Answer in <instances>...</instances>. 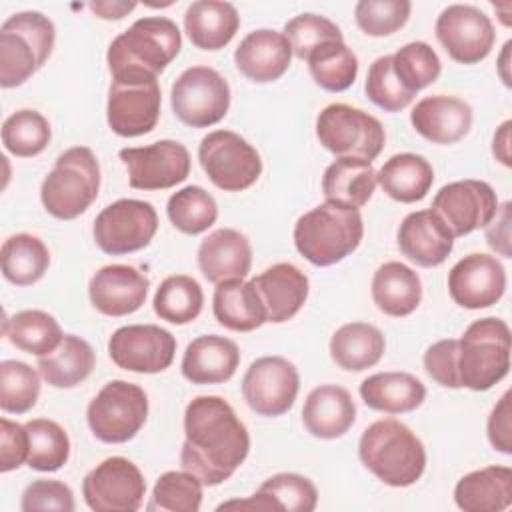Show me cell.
<instances>
[{
  "label": "cell",
  "instance_id": "6da1fadb",
  "mask_svg": "<svg viewBox=\"0 0 512 512\" xmlns=\"http://www.w3.org/2000/svg\"><path fill=\"white\" fill-rule=\"evenodd\" d=\"M250 452L244 422L222 396H196L184 410L180 464L204 486L228 480Z\"/></svg>",
  "mask_w": 512,
  "mask_h": 512
},
{
  "label": "cell",
  "instance_id": "7a4b0ae2",
  "mask_svg": "<svg viewBox=\"0 0 512 512\" xmlns=\"http://www.w3.org/2000/svg\"><path fill=\"white\" fill-rule=\"evenodd\" d=\"M358 456L366 470L392 488L416 484L426 468L422 440L394 418L376 420L362 432Z\"/></svg>",
  "mask_w": 512,
  "mask_h": 512
},
{
  "label": "cell",
  "instance_id": "3957f363",
  "mask_svg": "<svg viewBox=\"0 0 512 512\" xmlns=\"http://www.w3.org/2000/svg\"><path fill=\"white\" fill-rule=\"evenodd\" d=\"M180 48L182 34L174 20L144 16L110 42L106 62L112 76L140 74L158 78L180 54Z\"/></svg>",
  "mask_w": 512,
  "mask_h": 512
},
{
  "label": "cell",
  "instance_id": "277c9868",
  "mask_svg": "<svg viewBox=\"0 0 512 512\" xmlns=\"http://www.w3.org/2000/svg\"><path fill=\"white\" fill-rule=\"evenodd\" d=\"M294 246L310 264L326 268L342 262L362 242L364 222L356 208L324 202L294 224Z\"/></svg>",
  "mask_w": 512,
  "mask_h": 512
},
{
  "label": "cell",
  "instance_id": "5b68a950",
  "mask_svg": "<svg viewBox=\"0 0 512 512\" xmlns=\"http://www.w3.org/2000/svg\"><path fill=\"white\" fill-rule=\"evenodd\" d=\"M56 28L42 12H16L0 26V86L16 88L50 58Z\"/></svg>",
  "mask_w": 512,
  "mask_h": 512
},
{
  "label": "cell",
  "instance_id": "8992f818",
  "mask_svg": "<svg viewBox=\"0 0 512 512\" xmlns=\"http://www.w3.org/2000/svg\"><path fill=\"white\" fill-rule=\"evenodd\" d=\"M100 164L88 146L64 150L40 186L44 210L58 220H74L98 198Z\"/></svg>",
  "mask_w": 512,
  "mask_h": 512
},
{
  "label": "cell",
  "instance_id": "52a82bcc",
  "mask_svg": "<svg viewBox=\"0 0 512 512\" xmlns=\"http://www.w3.org/2000/svg\"><path fill=\"white\" fill-rule=\"evenodd\" d=\"M510 370V328L502 318L474 320L458 340V378L462 388L486 392Z\"/></svg>",
  "mask_w": 512,
  "mask_h": 512
},
{
  "label": "cell",
  "instance_id": "ba28073f",
  "mask_svg": "<svg viewBox=\"0 0 512 512\" xmlns=\"http://www.w3.org/2000/svg\"><path fill=\"white\" fill-rule=\"evenodd\" d=\"M320 144L336 158L372 162L380 156L386 132L378 118L350 104H328L316 118Z\"/></svg>",
  "mask_w": 512,
  "mask_h": 512
},
{
  "label": "cell",
  "instance_id": "9c48e42d",
  "mask_svg": "<svg viewBox=\"0 0 512 512\" xmlns=\"http://www.w3.org/2000/svg\"><path fill=\"white\" fill-rule=\"evenodd\" d=\"M148 418L146 392L126 380H110L90 400L86 422L94 438L106 444L132 440Z\"/></svg>",
  "mask_w": 512,
  "mask_h": 512
},
{
  "label": "cell",
  "instance_id": "30bf717a",
  "mask_svg": "<svg viewBox=\"0 0 512 512\" xmlns=\"http://www.w3.org/2000/svg\"><path fill=\"white\" fill-rule=\"evenodd\" d=\"M198 160L210 182L224 192L246 190L262 174L258 150L232 130L208 132L198 146Z\"/></svg>",
  "mask_w": 512,
  "mask_h": 512
},
{
  "label": "cell",
  "instance_id": "8fae6325",
  "mask_svg": "<svg viewBox=\"0 0 512 512\" xmlns=\"http://www.w3.org/2000/svg\"><path fill=\"white\" fill-rule=\"evenodd\" d=\"M170 106L174 116L192 128L218 124L230 108V86L210 66H190L172 84Z\"/></svg>",
  "mask_w": 512,
  "mask_h": 512
},
{
  "label": "cell",
  "instance_id": "7c38bea8",
  "mask_svg": "<svg viewBox=\"0 0 512 512\" xmlns=\"http://www.w3.org/2000/svg\"><path fill=\"white\" fill-rule=\"evenodd\" d=\"M160 84L154 76H112L108 88L106 120L114 134L136 138L156 128L160 118Z\"/></svg>",
  "mask_w": 512,
  "mask_h": 512
},
{
  "label": "cell",
  "instance_id": "4fadbf2b",
  "mask_svg": "<svg viewBox=\"0 0 512 512\" xmlns=\"http://www.w3.org/2000/svg\"><path fill=\"white\" fill-rule=\"evenodd\" d=\"M158 230V214L150 202L120 198L96 216L94 242L110 256H122L146 248Z\"/></svg>",
  "mask_w": 512,
  "mask_h": 512
},
{
  "label": "cell",
  "instance_id": "5bb4252c",
  "mask_svg": "<svg viewBox=\"0 0 512 512\" xmlns=\"http://www.w3.org/2000/svg\"><path fill=\"white\" fill-rule=\"evenodd\" d=\"M144 494V474L124 456L102 460L82 482L84 502L94 512H136L142 506Z\"/></svg>",
  "mask_w": 512,
  "mask_h": 512
},
{
  "label": "cell",
  "instance_id": "9a60e30c",
  "mask_svg": "<svg viewBox=\"0 0 512 512\" xmlns=\"http://www.w3.org/2000/svg\"><path fill=\"white\" fill-rule=\"evenodd\" d=\"M298 390L300 374L282 356L256 358L242 378V396L258 416L274 418L286 414L294 406Z\"/></svg>",
  "mask_w": 512,
  "mask_h": 512
},
{
  "label": "cell",
  "instance_id": "2e32d148",
  "mask_svg": "<svg viewBox=\"0 0 512 512\" xmlns=\"http://www.w3.org/2000/svg\"><path fill=\"white\" fill-rule=\"evenodd\" d=\"M434 32L446 54L460 64H478L496 40L492 20L472 4L446 6L436 18Z\"/></svg>",
  "mask_w": 512,
  "mask_h": 512
},
{
  "label": "cell",
  "instance_id": "e0dca14e",
  "mask_svg": "<svg viewBox=\"0 0 512 512\" xmlns=\"http://www.w3.org/2000/svg\"><path fill=\"white\" fill-rule=\"evenodd\" d=\"M118 156L126 166L128 184L136 190H166L184 182L190 174V152L178 140L122 148Z\"/></svg>",
  "mask_w": 512,
  "mask_h": 512
},
{
  "label": "cell",
  "instance_id": "ac0fdd59",
  "mask_svg": "<svg viewBox=\"0 0 512 512\" xmlns=\"http://www.w3.org/2000/svg\"><path fill=\"white\" fill-rule=\"evenodd\" d=\"M108 354L122 370L158 374L170 368L176 354V338L156 324H128L114 330L108 340Z\"/></svg>",
  "mask_w": 512,
  "mask_h": 512
},
{
  "label": "cell",
  "instance_id": "d6986e66",
  "mask_svg": "<svg viewBox=\"0 0 512 512\" xmlns=\"http://www.w3.org/2000/svg\"><path fill=\"white\" fill-rule=\"evenodd\" d=\"M432 210L444 220L452 236L458 238L492 222L498 212V196L484 180H456L436 192Z\"/></svg>",
  "mask_w": 512,
  "mask_h": 512
},
{
  "label": "cell",
  "instance_id": "ffe728a7",
  "mask_svg": "<svg viewBox=\"0 0 512 512\" xmlns=\"http://www.w3.org/2000/svg\"><path fill=\"white\" fill-rule=\"evenodd\" d=\"M448 292L458 306L468 310L494 306L506 292V270L492 254H468L450 268Z\"/></svg>",
  "mask_w": 512,
  "mask_h": 512
},
{
  "label": "cell",
  "instance_id": "44dd1931",
  "mask_svg": "<svg viewBox=\"0 0 512 512\" xmlns=\"http://www.w3.org/2000/svg\"><path fill=\"white\" fill-rule=\"evenodd\" d=\"M150 280L144 272L128 264L102 266L88 284L92 306L112 318L128 316L146 302Z\"/></svg>",
  "mask_w": 512,
  "mask_h": 512
},
{
  "label": "cell",
  "instance_id": "7402d4cb",
  "mask_svg": "<svg viewBox=\"0 0 512 512\" xmlns=\"http://www.w3.org/2000/svg\"><path fill=\"white\" fill-rule=\"evenodd\" d=\"M398 248L416 266L432 268L450 256L454 236L432 208L416 210L398 228Z\"/></svg>",
  "mask_w": 512,
  "mask_h": 512
},
{
  "label": "cell",
  "instance_id": "603a6c76",
  "mask_svg": "<svg viewBox=\"0 0 512 512\" xmlns=\"http://www.w3.org/2000/svg\"><path fill=\"white\" fill-rule=\"evenodd\" d=\"M266 310V322L282 324L304 306L310 290L308 276L290 262H278L252 278Z\"/></svg>",
  "mask_w": 512,
  "mask_h": 512
},
{
  "label": "cell",
  "instance_id": "cb8c5ba5",
  "mask_svg": "<svg viewBox=\"0 0 512 512\" xmlns=\"http://www.w3.org/2000/svg\"><path fill=\"white\" fill-rule=\"evenodd\" d=\"M414 130L432 144H454L472 128V108L456 96H426L410 112Z\"/></svg>",
  "mask_w": 512,
  "mask_h": 512
},
{
  "label": "cell",
  "instance_id": "d4e9b609",
  "mask_svg": "<svg viewBox=\"0 0 512 512\" xmlns=\"http://www.w3.org/2000/svg\"><path fill=\"white\" fill-rule=\"evenodd\" d=\"M292 48L282 32L260 28L242 38L234 50L236 68L252 82H274L286 74Z\"/></svg>",
  "mask_w": 512,
  "mask_h": 512
},
{
  "label": "cell",
  "instance_id": "484cf974",
  "mask_svg": "<svg viewBox=\"0 0 512 512\" xmlns=\"http://www.w3.org/2000/svg\"><path fill=\"white\" fill-rule=\"evenodd\" d=\"M250 266L252 246L248 238L234 228H218L210 232L198 246V268L212 284L232 278H246Z\"/></svg>",
  "mask_w": 512,
  "mask_h": 512
},
{
  "label": "cell",
  "instance_id": "4316f807",
  "mask_svg": "<svg viewBox=\"0 0 512 512\" xmlns=\"http://www.w3.org/2000/svg\"><path fill=\"white\" fill-rule=\"evenodd\" d=\"M240 364V350L234 340L218 334L194 338L182 356V376L192 384L228 382Z\"/></svg>",
  "mask_w": 512,
  "mask_h": 512
},
{
  "label": "cell",
  "instance_id": "83f0119b",
  "mask_svg": "<svg viewBox=\"0 0 512 512\" xmlns=\"http://www.w3.org/2000/svg\"><path fill=\"white\" fill-rule=\"evenodd\" d=\"M356 420V404L350 392L338 384H322L310 390L302 408L304 428L320 440L344 436Z\"/></svg>",
  "mask_w": 512,
  "mask_h": 512
},
{
  "label": "cell",
  "instance_id": "f1b7e54d",
  "mask_svg": "<svg viewBox=\"0 0 512 512\" xmlns=\"http://www.w3.org/2000/svg\"><path fill=\"white\" fill-rule=\"evenodd\" d=\"M454 502L464 512H502L512 504V470L486 466L464 474L454 486Z\"/></svg>",
  "mask_w": 512,
  "mask_h": 512
},
{
  "label": "cell",
  "instance_id": "f546056e",
  "mask_svg": "<svg viewBox=\"0 0 512 512\" xmlns=\"http://www.w3.org/2000/svg\"><path fill=\"white\" fill-rule=\"evenodd\" d=\"M212 312L220 326L232 332H252L266 322V310L252 280L232 278L216 284Z\"/></svg>",
  "mask_w": 512,
  "mask_h": 512
},
{
  "label": "cell",
  "instance_id": "4dcf8cb0",
  "mask_svg": "<svg viewBox=\"0 0 512 512\" xmlns=\"http://www.w3.org/2000/svg\"><path fill=\"white\" fill-rule=\"evenodd\" d=\"M240 16L234 4L222 0H196L184 12V30L200 50H220L238 32Z\"/></svg>",
  "mask_w": 512,
  "mask_h": 512
},
{
  "label": "cell",
  "instance_id": "1f68e13d",
  "mask_svg": "<svg viewBox=\"0 0 512 512\" xmlns=\"http://www.w3.org/2000/svg\"><path fill=\"white\" fill-rule=\"evenodd\" d=\"M372 300L386 316H408L422 300L420 276L402 262H384L372 276Z\"/></svg>",
  "mask_w": 512,
  "mask_h": 512
},
{
  "label": "cell",
  "instance_id": "d6a6232c",
  "mask_svg": "<svg viewBox=\"0 0 512 512\" xmlns=\"http://www.w3.org/2000/svg\"><path fill=\"white\" fill-rule=\"evenodd\" d=\"M360 398L372 410L406 414L422 406L426 386L410 372H376L362 380Z\"/></svg>",
  "mask_w": 512,
  "mask_h": 512
},
{
  "label": "cell",
  "instance_id": "836d02e7",
  "mask_svg": "<svg viewBox=\"0 0 512 512\" xmlns=\"http://www.w3.org/2000/svg\"><path fill=\"white\" fill-rule=\"evenodd\" d=\"M434 182L432 164L412 152L394 154L376 172V184L396 202L412 204L422 200Z\"/></svg>",
  "mask_w": 512,
  "mask_h": 512
},
{
  "label": "cell",
  "instance_id": "e575fe53",
  "mask_svg": "<svg viewBox=\"0 0 512 512\" xmlns=\"http://www.w3.org/2000/svg\"><path fill=\"white\" fill-rule=\"evenodd\" d=\"M376 170L372 162L336 158L322 174V194L326 202L346 208H362L374 194Z\"/></svg>",
  "mask_w": 512,
  "mask_h": 512
},
{
  "label": "cell",
  "instance_id": "d590c367",
  "mask_svg": "<svg viewBox=\"0 0 512 512\" xmlns=\"http://www.w3.org/2000/svg\"><path fill=\"white\" fill-rule=\"evenodd\" d=\"M384 350V334L368 322H348L330 338V356L346 372H362L376 366Z\"/></svg>",
  "mask_w": 512,
  "mask_h": 512
},
{
  "label": "cell",
  "instance_id": "8d00e7d4",
  "mask_svg": "<svg viewBox=\"0 0 512 512\" xmlns=\"http://www.w3.org/2000/svg\"><path fill=\"white\" fill-rule=\"evenodd\" d=\"M94 366L96 354L92 346L76 334H64L50 354L38 358V372L52 388L78 386L92 374Z\"/></svg>",
  "mask_w": 512,
  "mask_h": 512
},
{
  "label": "cell",
  "instance_id": "74e56055",
  "mask_svg": "<svg viewBox=\"0 0 512 512\" xmlns=\"http://www.w3.org/2000/svg\"><path fill=\"white\" fill-rule=\"evenodd\" d=\"M2 332L12 346L38 358L50 354L64 338L58 320L44 310H20L6 316Z\"/></svg>",
  "mask_w": 512,
  "mask_h": 512
},
{
  "label": "cell",
  "instance_id": "f35d334b",
  "mask_svg": "<svg viewBox=\"0 0 512 512\" xmlns=\"http://www.w3.org/2000/svg\"><path fill=\"white\" fill-rule=\"evenodd\" d=\"M0 262L2 274L8 282L16 286H30L46 274L50 266V252L38 236L20 232L4 240Z\"/></svg>",
  "mask_w": 512,
  "mask_h": 512
},
{
  "label": "cell",
  "instance_id": "ab89813d",
  "mask_svg": "<svg viewBox=\"0 0 512 512\" xmlns=\"http://www.w3.org/2000/svg\"><path fill=\"white\" fill-rule=\"evenodd\" d=\"M152 306L160 320L182 326L200 316L204 306V292L198 280L192 276L174 274L160 282Z\"/></svg>",
  "mask_w": 512,
  "mask_h": 512
},
{
  "label": "cell",
  "instance_id": "60d3db41",
  "mask_svg": "<svg viewBox=\"0 0 512 512\" xmlns=\"http://www.w3.org/2000/svg\"><path fill=\"white\" fill-rule=\"evenodd\" d=\"M306 62L310 76L326 92H344L358 76V58L344 40L318 46L308 54Z\"/></svg>",
  "mask_w": 512,
  "mask_h": 512
},
{
  "label": "cell",
  "instance_id": "b9f144b4",
  "mask_svg": "<svg viewBox=\"0 0 512 512\" xmlns=\"http://www.w3.org/2000/svg\"><path fill=\"white\" fill-rule=\"evenodd\" d=\"M28 460L26 464L38 472H56L70 458L68 432L54 420L34 418L26 424Z\"/></svg>",
  "mask_w": 512,
  "mask_h": 512
},
{
  "label": "cell",
  "instance_id": "7bdbcfd3",
  "mask_svg": "<svg viewBox=\"0 0 512 512\" xmlns=\"http://www.w3.org/2000/svg\"><path fill=\"white\" fill-rule=\"evenodd\" d=\"M172 226L184 234L196 236L206 232L218 218V204L202 186H184L176 190L166 204Z\"/></svg>",
  "mask_w": 512,
  "mask_h": 512
},
{
  "label": "cell",
  "instance_id": "ee69618b",
  "mask_svg": "<svg viewBox=\"0 0 512 512\" xmlns=\"http://www.w3.org/2000/svg\"><path fill=\"white\" fill-rule=\"evenodd\" d=\"M202 496L204 484L198 476L188 470H168L156 480L146 508L150 512H198Z\"/></svg>",
  "mask_w": 512,
  "mask_h": 512
},
{
  "label": "cell",
  "instance_id": "f6af8a7d",
  "mask_svg": "<svg viewBox=\"0 0 512 512\" xmlns=\"http://www.w3.org/2000/svg\"><path fill=\"white\" fill-rule=\"evenodd\" d=\"M52 138L50 122L38 110L22 108L10 114L2 124L4 148L20 158H32L44 152Z\"/></svg>",
  "mask_w": 512,
  "mask_h": 512
},
{
  "label": "cell",
  "instance_id": "bcb514c9",
  "mask_svg": "<svg viewBox=\"0 0 512 512\" xmlns=\"http://www.w3.org/2000/svg\"><path fill=\"white\" fill-rule=\"evenodd\" d=\"M40 376L20 360L0 362V408L8 414H24L40 396Z\"/></svg>",
  "mask_w": 512,
  "mask_h": 512
},
{
  "label": "cell",
  "instance_id": "7dc6e473",
  "mask_svg": "<svg viewBox=\"0 0 512 512\" xmlns=\"http://www.w3.org/2000/svg\"><path fill=\"white\" fill-rule=\"evenodd\" d=\"M392 68L400 84L416 94L438 80L442 62L434 48L426 42H408L392 54Z\"/></svg>",
  "mask_w": 512,
  "mask_h": 512
},
{
  "label": "cell",
  "instance_id": "c3c4849f",
  "mask_svg": "<svg viewBox=\"0 0 512 512\" xmlns=\"http://www.w3.org/2000/svg\"><path fill=\"white\" fill-rule=\"evenodd\" d=\"M292 48V54L300 60H306L312 50L326 42L334 40H344L340 28L326 16L314 14V12H304L294 16L284 24L282 32Z\"/></svg>",
  "mask_w": 512,
  "mask_h": 512
},
{
  "label": "cell",
  "instance_id": "681fc988",
  "mask_svg": "<svg viewBox=\"0 0 512 512\" xmlns=\"http://www.w3.org/2000/svg\"><path fill=\"white\" fill-rule=\"evenodd\" d=\"M364 90L370 102L382 108L384 112H400L408 108L416 96L408 92L396 78L392 68V54L380 56L370 64Z\"/></svg>",
  "mask_w": 512,
  "mask_h": 512
},
{
  "label": "cell",
  "instance_id": "f907efd6",
  "mask_svg": "<svg viewBox=\"0 0 512 512\" xmlns=\"http://www.w3.org/2000/svg\"><path fill=\"white\" fill-rule=\"evenodd\" d=\"M408 0H360L354 6V20L366 36H390L410 18Z\"/></svg>",
  "mask_w": 512,
  "mask_h": 512
},
{
  "label": "cell",
  "instance_id": "816d5d0a",
  "mask_svg": "<svg viewBox=\"0 0 512 512\" xmlns=\"http://www.w3.org/2000/svg\"><path fill=\"white\" fill-rule=\"evenodd\" d=\"M258 490L278 500L282 510L288 512H312L318 506V490L314 482L294 472L274 474L266 478Z\"/></svg>",
  "mask_w": 512,
  "mask_h": 512
},
{
  "label": "cell",
  "instance_id": "f5cc1de1",
  "mask_svg": "<svg viewBox=\"0 0 512 512\" xmlns=\"http://www.w3.org/2000/svg\"><path fill=\"white\" fill-rule=\"evenodd\" d=\"M20 508L24 512H40V510L72 512L76 508L74 492L68 484L60 480L40 478L24 488Z\"/></svg>",
  "mask_w": 512,
  "mask_h": 512
},
{
  "label": "cell",
  "instance_id": "db71d44e",
  "mask_svg": "<svg viewBox=\"0 0 512 512\" xmlns=\"http://www.w3.org/2000/svg\"><path fill=\"white\" fill-rule=\"evenodd\" d=\"M424 370L444 388H462L458 378V340L444 338L430 344L424 352Z\"/></svg>",
  "mask_w": 512,
  "mask_h": 512
},
{
  "label": "cell",
  "instance_id": "11a10c76",
  "mask_svg": "<svg viewBox=\"0 0 512 512\" xmlns=\"http://www.w3.org/2000/svg\"><path fill=\"white\" fill-rule=\"evenodd\" d=\"M28 460L26 426L8 418L0 420V472H12Z\"/></svg>",
  "mask_w": 512,
  "mask_h": 512
},
{
  "label": "cell",
  "instance_id": "9f6ffc18",
  "mask_svg": "<svg viewBox=\"0 0 512 512\" xmlns=\"http://www.w3.org/2000/svg\"><path fill=\"white\" fill-rule=\"evenodd\" d=\"M488 442L496 452L512 454V408H510V390L492 408L486 422Z\"/></svg>",
  "mask_w": 512,
  "mask_h": 512
},
{
  "label": "cell",
  "instance_id": "6f0895ef",
  "mask_svg": "<svg viewBox=\"0 0 512 512\" xmlns=\"http://www.w3.org/2000/svg\"><path fill=\"white\" fill-rule=\"evenodd\" d=\"M486 240L492 250L504 258H512L510 252V202L498 206L496 216L486 226Z\"/></svg>",
  "mask_w": 512,
  "mask_h": 512
},
{
  "label": "cell",
  "instance_id": "680465c9",
  "mask_svg": "<svg viewBox=\"0 0 512 512\" xmlns=\"http://www.w3.org/2000/svg\"><path fill=\"white\" fill-rule=\"evenodd\" d=\"M216 510H256V512H282V506L278 504V500H274L272 496L264 494V492H256L248 498H236V500H228L218 504Z\"/></svg>",
  "mask_w": 512,
  "mask_h": 512
},
{
  "label": "cell",
  "instance_id": "91938a15",
  "mask_svg": "<svg viewBox=\"0 0 512 512\" xmlns=\"http://www.w3.org/2000/svg\"><path fill=\"white\" fill-rule=\"evenodd\" d=\"M90 10L102 20H120L128 16L138 4L136 2H110V0H96L88 4Z\"/></svg>",
  "mask_w": 512,
  "mask_h": 512
},
{
  "label": "cell",
  "instance_id": "94428289",
  "mask_svg": "<svg viewBox=\"0 0 512 512\" xmlns=\"http://www.w3.org/2000/svg\"><path fill=\"white\" fill-rule=\"evenodd\" d=\"M510 126H512V122H510V120H504V122L496 128L494 138H492V154H494V158H496L502 166H506V168L512 166V154H510Z\"/></svg>",
  "mask_w": 512,
  "mask_h": 512
},
{
  "label": "cell",
  "instance_id": "6125c7cd",
  "mask_svg": "<svg viewBox=\"0 0 512 512\" xmlns=\"http://www.w3.org/2000/svg\"><path fill=\"white\" fill-rule=\"evenodd\" d=\"M510 48H512V40H506V44L502 46V52L498 56V64H496V70L500 74V80L504 82V86H512V80H510Z\"/></svg>",
  "mask_w": 512,
  "mask_h": 512
},
{
  "label": "cell",
  "instance_id": "be15d7a7",
  "mask_svg": "<svg viewBox=\"0 0 512 512\" xmlns=\"http://www.w3.org/2000/svg\"><path fill=\"white\" fill-rule=\"evenodd\" d=\"M492 6H494L496 12H500V22L508 28L512 24V18H510L512 16V2H508V0L506 2H494Z\"/></svg>",
  "mask_w": 512,
  "mask_h": 512
}]
</instances>
